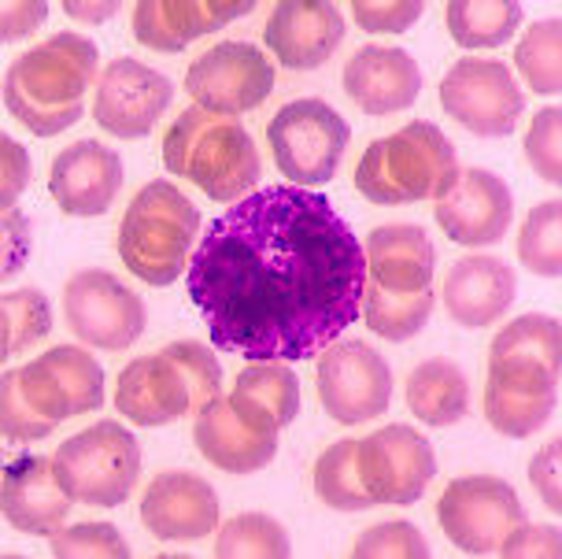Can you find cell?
<instances>
[{
  "label": "cell",
  "mask_w": 562,
  "mask_h": 559,
  "mask_svg": "<svg viewBox=\"0 0 562 559\" xmlns=\"http://www.w3.org/2000/svg\"><path fill=\"white\" fill-rule=\"evenodd\" d=\"M186 286L223 353L300 364L359 318L367 256L323 193L267 186L207 223Z\"/></svg>",
  "instance_id": "cell-1"
},
{
  "label": "cell",
  "mask_w": 562,
  "mask_h": 559,
  "mask_svg": "<svg viewBox=\"0 0 562 559\" xmlns=\"http://www.w3.org/2000/svg\"><path fill=\"white\" fill-rule=\"evenodd\" d=\"M345 93L367 115H393L418 101L422 71L415 56L393 45H363L345 64Z\"/></svg>",
  "instance_id": "cell-23"
},
{
  "label": "cell",
  "mask_w": 562,
  "mask_h": 559,
  "mask_svg": "<svg viewBox=\"0 0 562 559\" xmlns=\"http://www.w3.org/2000/svg\"><path fill=\"white\" fill-rule=\"evenodd\" d=\"M26 256V219L19 212H4V275L23 267Z\"/></svg>",
  "instance_id": "cell-47"
},
{
  "label": "cell",
  "mask_w": 562,
  "mask_h": 559,
  "mask_svg": "<svg viewBox=\"0 0 562 559\" xmlns=\"http://www.w3.org/2000/svg\"><path fill=\"white\" fill-rule=\"evenodd\" d=\"M562 223V204L544 201L526 215L518 234V259L526 271H533L537 278H559L562 275V242H559V226Z\"/></svg>",
  "instance_id": "cell-36"
},
{
  "label": "cell",
  "mask_w": 562,
  "mask_h": 559,
  "mask_svg": "<svg viewBox=\"0 0 562 559\" xmlns=\"http://www.w3.org/2000/svg\"><path fill=\"white\" fill-rule=\"evenodd\" d=\"M215 556L218 559H289L293 545L289 534L281 530V523H274L263 512H248L237 515L218 530L215 537Z\"/></svg>",
  "instance_id": "cell-34"
},
{
  "label": "cell",
  "mask_w": 562,
  "mask_h": 559,
  "mask_svg": "<svg viewBox=\"0 0 562 559\" xmlns=\"http://www.w3.org/2000/svg\"><path fill=\"white\" fill-rule=\"evenodd\" d=\"M186 89L196 108L211 115L237 119L252 112L274 89V67L270 59L248 42H223L207 48L186 71Z\"/></svg>",
  "instance_id": "cell-15"
},
{
  "label": "cell",
  "mask_w": 562,
  "mask_h": 559,
  "mask_svg": "<svg viewBox=\"0 0 562 559\" xmlns=\"http://www.w3.org/2000/svg\"><path fill=\"white\" fill-rule=\"evenodd\" d=\"M93 82H100L97 45L78 34H56L8 67L4 108L30 134L56 137L82 119Z\"/></svg>",
  "instance_id": "cell-2"
},
{
  "label": "cell",
  "mask_w": 562,
  "mask_h": 559,
  "mask_svg": "<svg viewBox=\"0 0 562 559\" xmlns=\"http://www.w3.org/2000/svg\"><path fill=\"white\" fill-rule=\"evenodd\" d=\"M348 137L351 130L340 112H334L318 97L285 104L267 126V145L274 153L278 171L300 189L326 186L337 175Z\"/></svg>",
  "instance_id": "cell-8"
},
{
  "label": "cell",
  "mask_w": 562,
  "mask_h": 559,
  "mask_svg": "<svg viewBox=\"0 0 562 559\" xmlns=\"http://www.w3.org/2000/svg\"><path fill=\"white\" fill-rule=\"evenodd\" d=\"M252 12V0H140L134 37L153 53H182L193 37L215 34Z\"/></svg>",
  "instance_id": "cell-24"
},
{
  "label": "cell",
  "mask_w": 562,
  "mask_h": 559,
  "mask_svg": "<svg viewBox=\"0 0 562 559\" xmlns=\"http://www.w3.org/2000/svg\"><path fill=\"white\" fill-rule=\"evenodd\" d=\"M318 401L340 426H363L393 401V371L367 342H337L318 356Z\"/></svg>",
  "instance_id": "cell-11"
},
{
  "label": "cell",
  "mask_w": 562,
  "mask_h": 559,
  "mask_svg": "<svg viewBox=\"0 0 562 559\" xmlns=\"http://www.w3.org/2000/svg\"><path fill=\"white\" fill-rule=\"evenodd\" d=\"M175 86L167 75L153 71L148 64H137L130 56H119L104 67L93 97V119L104 134L134 142L153 134L159 115L167 112Z\"/></svg>",
  "instance_id": "cell-17"
},
{
  "label": "cell",
  "mask_w": 562,
  "mask_h": 559,
  "mask_svg": "<svg viewBox=\"0 0 562 559\" xmlns=\"http://www.w3.org/2000/svg\"><path fill=\"white\" fill-rule=\"evenodd\" d=\"M440 108L459 126L477 137H507L515 134L526 97L518 89V78L499 59H459L440 82Z\"/></svg>",
  "instance_id": "cell-10"
},
{
  "label": "cell",
  "mask_w": 562,
  "mask_h": 559,
  "mask_svg": "<svg viewBox=\"0 0 562 559\" xmlns=\"http://www.w3.org/2000/svg\"><path fill=\"white\" fill-rule=\"evenodd\" d=\"M518 282L515 271L496 256H467L445 278V308L467 331H481V326L496 323L499 315L515 304Z\"/></svg>",
  "instance_id": "cell-26"
},
{
  "label": "cell",
  "mask_w": 562,
  "mask_h": 559,
  "mask_svg": "<svg viewBox=\"0 0 562 559\" xmlns=\"http://www.w3.org/2000/svg\"><path fill=\"white\" fill-rule=\"evenodd\" d=\"M0 12H4V15H0V19H4L0 37H4V42H15V37L34 34V30L45 23L48 4H45V0H23V4H4Z\"/></svg>",
  "instance_id": "cell-46"
},
{
  "label": "cell",
  "mask_w": 562,
  "mask_h": 559,
  "mask_svg": "<svg viewBox=\"0 0 562 559\" xmlns=\"http://www.w3.org/2000/svg\"><path fill=\"white\" fill-rule=\"evenodd\" d=\"M559 374L544 359L488 356L485 418L504 437H529L544 431L559 407Z\"/></svg>",
  "instance_id": "cell-12"
},
{
  "label": "cell",
  "mask_w": 562,
  "mask_h": 559,
  "mask_svg": "<svg viewBox=\"0 0 562 559\" xmlns=\"http://www.w3.org/2000/svg\"><path fill=\"white\" fill-rule=\"evenodd\" d=\"M56 478L78 504L119 507L140 478V445L112 418L67 437L53 452Z\"/></svg>",
  "instance_id": "cell-7"
},
{
  "label": "cell",
  "mask_w": 562,
  "mask_h": 559,
  "mask_svg": "<svg viewBox=\"0 0 562 559\" xmlns=\"http://www.w3.org/2000/svg\"><path fill=\"white\" fill-rule=\"evenodd\" d=\"M229 404L240 418L263 431H285L300 412V382L281 359H267V364H248L237 374Z\"/></svg>",
  "instance_id": "cell-28"
},
{
  "label": "cell",
  "mask_w": 562,
  "mask_h": 559,
  "mask_svg": "<svg viewBox=\"0 0 562 559\" xmlns=\"http://www.w3.org/2000/svg\"><path fill=\"white\" fill-rule=\"evenodd\" d=\"M559 134H562V112L559 108H544L537 112L533 126L526 134V159L529 167L544 178V182L559 186L562 182V145H559Z\"/></svg>",
  "instance_id": "cell-41"
},
{
  "label": "cell",
  "mask_w": 562,
  "mask_h": 559,
  "mask_svg": "<svg viewBox=\"0 0 562 559\" xmlns=\"http://www.w3.org/2000/svg\"><path fill=\"white\" fill-rule=\"evenodd\" d=\"M48 331H53V308L42 289L26 286L4 293L0 301V356L12 359L15 353L42 342Z\"/></svg>",
  "instance_id": "cell-35"
},
{
  "label": "cell",
  "mask_w": 562,
  "mask_h": 559,
  "mask_svg": "<svg viewBox=\"0 0 562 559\" xmlns=\"http://www.w3.org/2000/svg\"><path fill=\"white\" fill-rule=\"evenodd\" d=\"M459 153L434 123H407L404 130L367 145L356 164V189L370 204L440 201L459 178Z\"/></svg>",
  "instance_id": "cell-5"
},
{
  "label": "cell",
  "mask_w": 562,
  "mask_h": 559,
  "mask_svg": "<svg viewBox=\"0 0 562 559\" xmlns=\"http://www.w3.org/2000/svg\"><path fill=\"white\" fill-rule=\"evenodd\" d=\"M345 42V15L326 0H285L270 12L263 45L289 71H315Z\"/></svg>",
  "instance_id": "cell-19"
},
{
  "label": "cell",
  "mask_w": 562,
  "mask_h": 559,
  "mask_svg": "<svg viewBox=\"0 0 562 559\" xmlns=\"http://www.w3.org/2000/svg\"><path fill=\"white\" fill-rule=\"evenodd\" d=\"M488 356H526L562 367V326L555 315H521L496 334Z\"/></svg>",
  "instance_id": "cell-37"
},
{
  "label": "cell",
  "mask_w": 562,
  "mask_h": 559,
  "mask_svg": "<svg viewBox=\"0 0 562 559\" xmlns=\"http://www.w3.org/2000/svg\"><path fill=\"white\" fill-rule=\"evenodd\" d=\"M140 523L159 541H196L218 526V496L200 474L164 471L140 496Z\"/></svg>",
  "instance_id": "cell-21"
},
{
  "label": "cell",
  "mask_w": 562,
  "mask_h": 559,
  "mask_svg": "<svg viewBox=\"0 0 562 559\" xmlns=\"http://www.w3.org/2000/svg\"><path fill=\"white\" fill-rule=\"evenodd\" d=\"M164 167L189 178L211 201H245L259 182V153L252 134L226 115L189 108L170 123L164 137Z\"/></svg>",
  "instance_id": "cell-4"
},
{
  "label": "cell",
  "mask_w": 562,
  "mask_h": 559,
  "mask_svg": "<svg viewBox=\"0 0 562 559\" xmlns=\"http://www.w3.org/2000/svg\"><path fill=\"white\" fill-rule=\"evenodd\" d=\"M356 471L374 504H415L437 474L434 445L411 426H385L356 441Z\"/></svg>",
  "instance_id": "cell-14"
},
{
  "label": "cell",
  "mask_w": 562,
  "mask_h": 559,
  "mask_svg": "<svg viewBox=\"0 0 562 559\" xmlns=\"http://www.w3.org/2000/svg\"><path fill=\"white\" fill-rule=\"evenodd\" d=\"M0 431H4L8 441H23V445L45 441V437L56 431V423L37 415L34 404L23 396L15 371H4V382H0Z\"/></svg>",
  "instance_id": "cell-40"
},
{
  "label": "cell",
  "mask_w": 562,
  "mask_h": 559,
  "mask_svg": "<svg viewBox=\"0 0 562 559\" xmlns=\"http://www.w3.org/2000/svg\"><path fill=\"white\" fill-rule=\"evenodd\" d=\"M0 156H4V164H0V208L12 212L30 182V156L15 137H0Z\"/></svg>",
  "instance_id": "cell-44"
},
{
  "label": "cell",
  "mask_w": 562,
  "mask_h": 559,
  "mask_svg": "<svg viewBox=\"0 0 562 559\" xmlns=\"http://www.w3.org/2000/svg\"><path fill=\"white\" fill-rule=\"evenodd\" d=\"M363 256H367V278L378 282L381 289H389V293H422V289H434L437 248L422 226L393 223V226L370 230Z\"/></svg>",
  "instance_id": "cell-27"
},
{
  "label": "cell",
  "mask_w": 562,
  "mask_h": 559,
  "mask_svg": "<svg viewBox=\"0 0 562 559\" xmlns=\"http://www.w3.org/2000/svg\"><path fill=\"white\" fill-rule=\"evenodd\" d=\"M15 378L34 412L56 426L75 415L97 412L104 404V371L86 348L75 345L48 348L34 364L19 367Z\"/></svg>",
  "instance_id": "cell-16"
},
{
  "label": "cell",
  "mask_w": 562,
  "mask_h": 559,
  "mask_svg": "<svg viewBox=\"0 0 562 559\" xmlns=\"http://www.w3.org/2000/svg\"><path fill=\"white\" fill-rule=\"evenodd\" d=\"M356 559H429V545L418 526L411 523H381L370 526L367 534L351 545Z\"/></svg>",
  "instance_id": "cell-39"
},
{
  "label": "cell",
  "mask_w": 562,
  "mask_h": 559,
  "mask_svg": "<svg viewBox=\"0 0 562 559\" xmlns=\"http://www.w3.org/2000/svg\"><path fill=\"white\" fill-rule=\"evenodd\" d=\"M200 212L178 186L148 182L119 223V256L148 286H170L193 259Z\"/></svg>",
  "instance_id": "cell-6"
},
{
  "label": "cell",
  "mask_w": 562,
  "mask_h": 559,
  "mask_svg": "<svg viewBox=\"0 0 562 559\" xmlns=\"http://www.w3.org/2000/svg\"><path fill=\"white\" fill-rule=\"evenodd\" d=\"M437 223L440 230L463 248H485L496 245L510 230L515 219V201L504 178L481 167H463L456 186L437 201Z\"/></svg>",
  "instance_id": "cell-18"
},
{
  "label": "cell",
  "mask_w": 562,
  "mask_h": 559,
  "mask_svg": "<svg viewBox=\"0 0 562 559\" xmlns=\"http://www.w3.org/2000/svg\"><path fill=\"white\" fill-rule=\"evenodd\" d=\"M75 496L56 478L53 456H19L0 474V507L8 526L30 537H53L70 515Z\"/></svg>",
  "instance_id": "cell-20"
},
{
  "label": "cell",
  "mask_w": 562,
  "mask_h": 559,
  "mask_svg": "<svg viewBox=\"0 0 562 559\" xmlns=\"http://www.w3.org/2000/svg\"><path fill=\"white\" fill-rule=\"evenodd\" d=\"M64 318L78 342L123 353L145 334V301L108 271H78L64 286Z\"/></svg>",
  "instance_id": "cell-13"
},
{
  "label": "cell",
  "mask_w": 562,
  "mask_h": 559,
  "mask_svg": "<svg viewBox=\"0 0 562 559\" xmlns=\"http://www.w3.org/2000/svg\"><path fill=\"white\" fill-rule=\"evenodd\" d=\"M429 312H434V289H422V293H389V289H381L378 282L367 278L359 315L385 342H411L429 323Z\"/></svg>",
  "instance_id": "cell-31"
},
{
  "label": "cell",
  "mask_w": 562,
  "mask_h": 559,
  "mask_svg": "<svg viewBox=\"0 0 562 559\" xmlns=\"http://www.w3.org/2000/svg\"><path fill=\"white\" fill-rule=\"evenodd\" d=\"M422 12H426L422 0H356L351 4L356 26L367 34H404L418 23Z\"/></svg>",
  "instance_id": "cell-42"
},
{
  "label": "cell",
  "mask_w": 562,
  "mask_h": 559,
  "mask_svg": "<svg viewBox=\"0 0 562 559\" xmlns=\"http://www.w3.org/2000/svg\"><path fill=\"white\" fill-rule=\"evenodd\" d=\"M315 493L334 512H367L374 501L367 496L363 478L356 471V437H340L315 463Z\"/></svg>",
  "instance_id": "cell-32"
},
{
  "label": "cell",
  "mask_w": 562,
  "mask_h": 559,
  "mask_svg": "<svg viewBox=\"0 0 562 559\" xmlns=\"http://www.w3.org/2000/svg\"><path fill=\"white\" fill-rule=\"evenodd\" d=\"M193 441L200 448V456L226 474L263 471L270 459L278 456V434L240 418L234 412V404H229V396H215L196 415Z\"/></svg>",
  "instance_id": "cell-25"
},
{
  "label": "cell",
  "mask_w": 562,
  "mask_h": 559,
  "mask_svg": "<svg viewBox=\"0 0 562 559\" xmlns=\"http://www.w3.org/2000/svg\"><path fill=\"white\" fill-rule=\"evenodd\" d=\"M56 559H126L130 545L112 523H78L53 534Z\"/></svg>",
  "instance_id": "cell-38"
},
{
  "label": "cell",
  "mask_w": 562,
  "mask_h": 559,
  "mask_svg": "<svg viewBox=\"0 0 562 559\" xmlns=\"http://www.w3.org/2000/svg\"><path fill=\"white\" fill-rule=\"evenodd\" d=\"M504 559H559L562 556V534L559 526H529L526 518L504 537L496 548Z\"/></svg>",
  "instance_id": "cell-43"
},
{
  "label": "cell",
  "mask_w": 562,
  "mask_h": 559,
  "mask_svg": "<svg viewBox=\"0 0 562 559\" xmlns=\"http://www.w3.org/2000/svg\"><path fill=\"white\" fill-rule=\"evenodd\" d=\"M448 34L463 48L507 45L521 26L518 0H451L445 8Z\"/></svg>",
  "instance_id": "cell-30"
},
{
  "label": "cell",
  "mask_w": 562,
  "mask_h": 559,
  "mask_svg": "<svg viewBox=\"0 0 562 559\" xmlns=\"http://www.w3.org/2000/svg\"><path fill=\"white\" fill-rule=\"evenodd\" d=\"M123 189V159L100 142H75L53 159L48 193L64 215H104Z\"/></svg>",
  "instance_id": "cell-22"
},
{
  "label": "cell",
  "mask_w": 562,
  "mask_h": 559,
  "mask_svg": "<svg viewBox=\"0 0 562 559\" xmlns=\"http://www.w3.org/2000/svg\"><path fill=\"white\" fill-rule=\"evenodd\" d=\"M440 530L467 556H488L526 518L518 493L504 478L470 474L456 478L437 501Z\"/></svg>",
  "instance_id": "cell-9"
},
{
  "label": "cell",
  "mask_w": 562,
  "mask_h": 559,
  "mask_svg": "<svg viewBox=\"0 0 562 559\" xmlns=\"http://www.w3.org/2000/svg\"><path fill=\"white\" fill-rule=\"evenodd\" d=\"M223 389V371L207 345L175 342L119 371L115 407L137 426H164L200 415Z\"/></svg>",
  "instance_id": "cell-3"
},
{
  "label": "cell",
  "mask_w": 562,
  "mask_h": 559,
  "mask_svg": "<svg viewBox=\"0 0 562 559\" xmlns=\"http://www.w3.org/2000/svg\"><path fill=\"white\" fill-rule=\"evenodd\" d=\"M64 12L70 19H78V23H108V19L119 12V4H115V0H108V4H82V0H64Z\"/></svg>",
  "instance_id": "cell-48"
},
{
  "label": "cell",
  "mask_w": 562,
  "mask_h": 559,
  "mask_svg": "<svg viewBox=\"0 0 562 559\" xmlns=\"http://www.w3.org/2000/svg\"><path fill=\"white\" fill-rule=\"evenodd\" d=\"M559 456H562V441L555 437V441H548V445L533 456V463H529V482H533V489L540 493V501L548 504V512H551V515H559V512H562Z\"/></svg>",
  "instance_id": "cell-45"
},
{
  "label": "cell",
  "mask_w": 562,
  "mask_h": 559,
  "mask_svg": "<svg viewBox=\"0 0 562 559\" xmlns=\"http://www.w3.org/2000/svg\"><path fill=\"white\" fill-rule=\"evenodd\" d=\"M407 407L429 426H456L470 407V382L451 359H426L407 374Z\"/></svg>",
  "instance_id": "cell-29"
},
{
  "label": "cell",
  "mask_w": 562,
  "mask_h": 559,
  "mask_svg": "<svg viewBox=\"0 0 562 559\" xmlns=\"http://www.w3.org/2000/svg\"><path fill=\"white\" fill-rule=\"evenodd\" d=\"M518 75L533 93L555 97L562 89V19H540L515 45Z\"/></svg>",
  "instance_id": "cell-33"
}]
</instances>
